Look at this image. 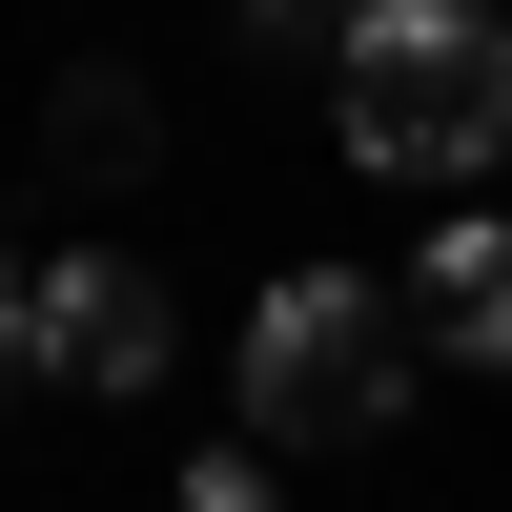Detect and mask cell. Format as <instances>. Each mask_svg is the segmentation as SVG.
Segmentation results:
<instances>
[{
	"label": "cell",
	"mask_w": 512,
	"mask_h": 512,
	"mask_svg": "<svg viewBox=\"0 0 512 512\" xmlns=\"http://www.w3.org/2000/svg\"><path fill=\"white\" fill-rule=\"evenodd\" d=\"M492 328H512L492 226H431V267H410V349H431V369H492Z\"/></svg>",
	"instance_id": "4"
},
{
	"label": "cell",
	"mask_w": 512,
	"mask_h": 512,
	"mask_svg": "<svg viewBox=\"0 0 512 512\" xmlns=\"http://www.w3.org/2000/svg\"><path fill=\"white\" fill-rule=\"evenodd\" d=\"M164 349H185V308H164L144 246H62V267H21V390L123 410V390H164Z\"/></svg>",
	"instance_id": "3"
},
{
	"label": "cell",
	"mask_w": 512,
	"mask_h": 512,
	"mask_svg": "<svg viewBox=\"0 0 512 512\" xmlns=\"http://www.w3.org/2000/svg\"><path fill=\"white\" fill-rule=\"evenodd\" d=\"M308 62H328V144L369 185H472L512 144V21L492 0H349Z\"/></svg>",
	"instance_id": "1"
},
{
	"label": "cell",
	"mask_w": 512,
	"mask_h": 512,
	"mask_svg": "<svg viewBox=\"0 0 512 512\" xmlns=\"http://www.w3.org/2000/svg\"><path fill=\"white\" fill-rule=\"evenodd\" d=\"M0 390H21V246H0Z\"/></svg>",
	"instance_id": "8"
},
{
	"label": "cell",
	"mask_w": 512,
	"mask_h": 512,
	"mask_svg": "<svg viewBox=\"0 0 512 512\" xmlns=\"http://www.w3.org/2000/svg\"><path fill=\"white\" fill-rule=\"evenodd\" d=\"M246 21H267V41H287V62H308V41H328V21H349V0H246Z\"/></svg>",
	"instance_id": "7"
},
{
	"label": "cell",
	"mask_w": 512,
	"mask_h": 512,
	"mask_svg": "<svg viewBox=\"0 0 512 512\" xmlns=\"http://www.w3.org/2000/svg\"><path fill=\"white\" fill-rule=\"evenodd\" d=\"M410 369H431V349H410V308L369 267H287L267 308H246V431H267V451H369L410 410Z\"/></svg>",
	"instance_id": "2"
},
{
	"label": "cell",
	"mask_w": 512,
	"mask_h": 512,
	"mask_svg": "<svg viewBox=\"0 0 512 512\" xmlns=\"http://www.w3.org/2000/svg\"><path fill=\"white\" fill-rule=\"evenodd\" d=\"M41 144H62L82 185H144V164H164V103H144L123 62H62V103H41Z\"/></svg>",
	"instance_id": "5"
},
{
	"label": "cell",
	"mask_w": 512,
	"mask_h": 512,
	"mask_svg": "<svg viewBox=\"0 0 512 512\" xmlns=\"http://www.w3.org/2000/svg\"><path fill=\"white\" fill-rule=\"evenodd\" d=\"M185 512H287V451H267V431H226V451H185Z\"/></svg>",
	"instance_id": "6"
}]
</instances>
